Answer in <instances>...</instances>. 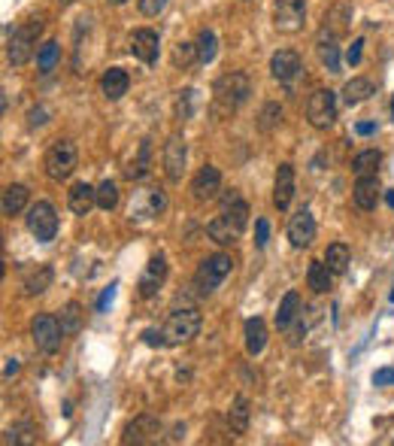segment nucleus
Returning <instances> with one entry per match:
<instances>
[{
  "instance_id": "50",
  "label": "nucleus",
  "mask_w": 394,
  "mask_h": 446,
  "mask_svg": "<svg viewBox=\"0 0 394 446\" xmlns=\"http://www.w3.org/2000/svg\"><path fill=\"white\" fill-rule=\"evenodd\" d=\"M373 131H377V125H373V122H358V125H355V134H358V137H370Z\"/></svg>"
},
{
  "instance_id": "31",
  "label": "nucleus",
  "mask_w": 394,
  "mask_h": 446,
  "mask_svg": "<svg viewBox=\"0 0 394 446\" xmlns=\"http://www.w3.org/2000/svg\"><path fill=\"white\" fill-rule=\"evenodd\" d=\"M379 164H382V152L379 149H364V152H358L352 158V173H355V176H377Z\"/></svg>"
},
{
  "instance_id": "32",
  "label": "nucleus",
  "mask_w": 394,
  "mask_h": 446,
  "mask_svg": "<svg viewBox=\"0 0 394 446\" xmlns=\"http://www.w3.org/2000/svg\"><path fill=\"white\" fill-rule=\"evenodd\" d=\"M331 267H328L325 261H309V270H307V282L309 288L316 291V295H325L328 288H331Z\"/></svg>"
},
{
  "instance_id": "40",
  "label": "nucleus",
  "mask_w": 394,
  "mask_h": 446,
  "mask_svg": "<svg viewBox=\"0 0 394 446\" xmlns=\"http://www.w3.org/2000/svg\"><path fill=\"white\" fill-rule=\"evenodd\" d=\"M282 122V106L276 104V100H270V104H264V109H261V122H258V127L261 131H273Z\"/></svg>"
},
{
  "instance_id": "43",
  "label": "nucleus",
  "mask_w": 394,
  "mask_h": 446,
  "mask_svg": "<svg viewBox=\"0 0 394 446\" xmlns=\"http://www.w3.org/2000/svg\"><path fill=\"white\" fill-rule=\"evenodd\" d=\"M267 240H270V225H267V218H258V222H255V246L264 249Z\"/></svg>"
},
{
  "instance_id": "26",
  "label": "nucleus",
  "mask_w": 394,
  "mask_h": 446,
  "mask_svg": "<svg viewBox=\"0 0 394 446\" xmlns=\"http://www.w3.org/2000/svg\"><path fill=\"white\" fill-rule=\"evenodd\" d=\"M297 316H300V295L291 288V291H286V298H282V304L276 309V328L286 331V328H291L297 322Z\"/></svg>"
},
{
  "instance_id": "3",
  "label": "nucleus",
  "mask_w": 394,
  "mask_h": 446,
  "mask_svg": "<svg viewBox=\"0 0 394 446\" xmlns=\"http://www.w3.org/2000/svg\"><path fill=\"white\" fill-rule=\"evenodd\" d=\"M234 270V258L227 252H216V255H209V258L200 261V267H197V288L204 291V295H209V291H216L222 282L227 279V273Z\"/></svg>"
},
{
  "instance_id": "13",
  "label": "nucleus",
  "mask_w": 394,
  "mask_h": 446,
  "mask_svg": "<svg viewBox=\"0 0 394 446\" xmlns=\"http://www.w3.org/2000/svg\"><path fill=\"white\" fill-rule=\"evenodd\" d=\"M218 191H222V173H218V167H213V164H206V167H200L195 173V179H191V195H195V200H216Z\"/></svg>"
},
{
  "instance_id": "11",
  "label": "nucleus",
  "mask_w": 394,
  "mask_h": 446,
  "mask_svg": "<svg viewBox=\"0 0 394 446\" xmlns=\"http://www.w3.org/2000/svg\"><path fill=\"white\" fill-rule=\"evenodd\" d=\"M161 434V419L152 416V413H143L136 416L134 422L125 425V434H122V443H155Z\"/></svg>"
},
{
  "instance_id": "8",
  "label": "nucleus",
  "mask_w": 394,
  "mask_h": 446,
  "mask_svg": "<svg viewBox=\"0 0 394 446\" xmlns=\"http://www.w3.org/2000/svg\"><path fill=\"white\" fill-rule=\"evenodd\" d=\"M307 118H309V125H313V127H318V131H325V127L334 125V118H337V95L331 88L313 91V97H309V104H307Z\"/></svg>"
},
{
  "instance_id": "29",
  "label": "nucleus",
  "mask_w": 394,
  "mask_h": 446,
  "mask_svg": "<svg viewBox=\"0 0 394 446\" xmlns=\"http://www.w3.org/2000/svg\"><path fill=\"white\" fill-rule=\"evenodd\" d=\"M370 95H377V85H373L370 79H364V76H355V79H349L346 82V88H343V100L349 106H355V104H364Z\"/></svg>"
},
{
  "instance_id": "12",
  "label": "nucleus",
  "mask_w": 394,
  "mask_h": 446,
  "mask_svg": "<svg viewBox=\"0 0 394 446\" xmlns=\"http://www.w3.org/2000/svg\"><path fill=\"white\" fill-rule=\"evenodd\" d=\"M164 279H167V258L164 255H152L149 264H146L140 282H136V288H140V298H155L158 295V288L164 286Z\"/></svg>"
},
{
  "instance_id": "42",
  "label": "nucleus",
  "mask_w": 394,
  "mask_h": 446,
  "mask_svg": "<svg viewBox=\"0 0 394 446\" xmlns=\"http://www.w3.org/2000/svg\"><path fill=\"white\" fill-rule=\"evenodd\" d=\"M146 173H149V140L140 143V161H136V167L127 170V176H131V179H140V176H146Z\"/></svg>"
},
{
  "instance_id": "48",
  "label": "nucleus",
  "mask_w": 394,
  "mask_h": 446,
  "mask_svg": "<svg viewBox=\"0 0 394 446\" xmlns=\"http://www.w3.org/2000/svg\"><path fill=\"white\" fill-rule=\"evenodd\" d=\"M361 52H364V40L358 36V40L349 46V52H346V61H349L352 67H355V64H361Z\"/></svg>"
},
{
  "instance_id": "37",
  "label": "nucleus",
  "mask_w": 394,
  "mask_h": 446,
  "mask_svg": "<svg viewBox=\"0 0 394 446\" xmlns=\"http://www.w3.org/2000/svg\"><path fill=\"white\" fill-rule=\"evenodd\" d=\"M216 52H218V40H216V34L209 31V27H204V31L197 34V61H200V64H213Z\"/></svg>"
},
{
  "instance_id": "9",
  "label": "nucleus",
  "mask_w": 394,
  "mask_h": 446,
  "mask_svg": "<svg viewBox=\"0 0 394 446\" xmlns=\"http://www.w3.org/2000/svg\"><path fill=\"white\" fill-rule=\"evenodd\" d=\"M307 22V4L304 0H276L273 4V25L282 34H297Z\"/></svg>"
},
{
  "instance_id": "25",
  "label": "nucleus",
  "mask_w": 394,
  "mask_h": 446,
  "mask_svg": "<svg viewBox=\"0 0 394 446\" xmlns=\"http://www.w3.org/2000/svg\"><path fill=\"white\" fill-rule=\"evenodd\" d=\"M52 279H55V270L49 264H36V267L24 270V291L27 295H43L52 286Z\"/></svg>"
},
{
  "instance_id": "53",
  "label": "nucleus",
  "mask_w": 394,
  "mask_h": 446,
  "mask_svg": "<svg viewBox=\"0 0 394 446\" xmlns=\"http://www.w3.org/2000/svg\"><path fill=\"white\" fill-rule=\"evenodd\" d=\"M109 4H115V6H122V4H127V0H109Z\"/></svg>"
},
{
  "instance_id": "34",
  "label": "nucleus",
  "mask_w": 394,
  "mask_h": 446,
  "mask_svg": "<svg viewBox=\"0 0 394 446\" xmlns=\"http://www.w3.org/2000/svg\"><path fill=\"white\" fill-rule=\"evenodd\" d=\"M352 261V252L346 243H331L325 252V264L331 267V273H346V267H349Z\"/></svg>"
},
{
  "instance_id": "28",
  "label": "nucleus",
  "mask_w": 394,
  "mask_h": 446,
  "mask_svg": "<svg viewBox=\"0 0 394 446\" xmlns=\"http://www.w3.org/2000/svg\"><path fill=\"white\" fill-rule=\"evenodd\" d=\"M227 425H231L234 434H246L249 431V398L237 395L231 410H227Z\"/></svg>"
},
{
  "instance_id": "46",
  "label": "nucleus",
  "mask_w": 394,
  "mask_h": 446,
  "mask_svg": "<svg viewBox=\"0 0 394 446\" xmlns=\"http://www.w3.org/2000/svg\"><path fill=\"white\" fill-rule=\"evenodd\" d=\"M143 343L146 346H167V340H164V331H155V328H146V331H143Z\"/></svg>"
},
{
  "instance_id": "18",
  "label": "nucleus",
  "mask_w": 394,
  "mask_h": 446,
  "mask_svg": "<svg viewBox=\"0 0 394 446\" xmlns=\"http://www.w3.org/2000/svg\"><path fill=\"white\" fill-rule=\"evenodd\" d=\"M291 200H295V167L279 164L276 182H273V204H276V209H288Z\"/></svg>"
},
{
  "instance_id": "38",
  "label": "nucleus",
  "mask_w": 394,
  "mask_h": 446,
  "mask_svg": "<svg viewBox=\"0 0 394 446\" xmlns=\"http://www.w3.org/2000/svg\"><path fill=\"white\" fill-rule=\"evenodd\" d=\"M97 207L104 209V213H113V209L118 207V186L113 179H104L97 186Z\"/></svg>"
},
{
  "instance_id": "36",
  "label": "nucleus",
  "mask_w": 394,
  "mask_h": 446,
  "mask_svg": "<svg viewBox=\"0 0 394 446\" xmlns=\"http://www.w3.org/2000/svg\"><path fill=\"white\" fill-rule=\"evenodd\" d=\"M58 322H61V328H64V334H76L79 328H82V307L76 304V300L64 304L61 313H58Z\"/></svg>"
},
{
  "instance_id": "14",
  "label": "nucleus",
  "mask_w": 394,
  "mask_h": 446,
  "mask_svg": "<svg viewBox=\"0 0 394 446\" xmlns=\"http://www.w3.org/2000/svg\"><path fill=\"white\" fill-rule=\"evenodd\" d=\"M288 240L295 249H307L309 243L316 240V218L309 209H297L288 222Z\"/></svg>"
},
{
  "instance_id": "35",
  "label": "nucleus",
  "mask_w": 394,
  "mask_h": 446,
  "mask_svg": "<svg viewBox=\"0 0 394 446\" xmlns=\"http://www.w3.org/2000/svg\"><path fill=\"white\" fill-rule=\"evenodd\" d=\"M337 36L328 34V40L325 36H318V58H322V64L328 67V73H340V49H337Z\"/></svg>"
},
{
  "instance_id": "27",
  "label": "nucleus",
  "mask_w": 394,
  "mask_h": 446,
  "mask_svg": "<svg viewBox=\"0 0 394 446\" xmlns=\"http://www.w3.org/2000/svg\"><path fill=\"white\" fill-rule=\"evenodd\" d=\"M264 346H267V325H264V319H249L246 322V352L249 355H261Z\"/></svg>"
},
{
  "instance_id": "1",
  "label": "nucleus",
  "mask_w": 394,
  "mask_h": 446,
  "mask_svg": "<svg viewBox=\"0 0 394 446\" xmlns=\"http://www.w3.org/2000/svg\"><path fill=\"white\" fill-rule=\"evenodd\" d=\"M213 95H216V106L222 109V113H234L237 106H243L246 100H249L252 82H249V76H246V73L231 70V73H225V76L216 79Z\"/></svg>"
},
{
  "instance_id": "16",
  "label": "nucleus",
  "mask_w": 394,
  "mask_h": 446,
  "mask_svg": "<svg viewBox=\"0 0 394 446\" xmlns=\"http://www.w3.org/2000/svg\"><path fill=\"white\" fill-rule=\"evenodd\" d=\"M300 70H304V61H300V55L295 49H279L273 52L270 58V73L276 76L279 82H295L300 76Z\"/></svg>"
},
{
  "instance_id": "52",
  "label": "nucleus",
  "mask_w": 394,
  "mask_h": 446,
  "mask_svg": "<svg viewBox=\"0 0 394 446\" xmlns=\"http://www.w3.org/2000/svg\"><path fill=\"white\" fill-rule=\"evenodd\" d=\"M386 204L394 209V188H388V191H386Z\"/></svg>"
},
{
  "instance_id": "39",
  "label": "nucleus",
  "mask_w": 394,
  "mask_h": 446,
  "mask_svg": "<svg viewBox=\"0 0 394 446\" xmlns=\"http://www.w3.org/2000/svg\"><path fill=\"white\" fill-rule=\"evenodd\" d=\"M197 61V43H179L176 49H173V64L176 67H191V64Z\"/></svg>"
},
{
  "instance_id": "22",
  "label": "nucleus",
  "mask_w": 394,
  "mask_h": 446,
  "mask_svg": "<svg viewBox=\"0 0 394 446\" xmlns=\"http://www.w3.org/2000/svg\"><path fill=\"white\" fill-rule=\"evenodd\" d=\"M67 204H70V209L76 216H88V209L97 207V188L88 186V182H76V186L70 188Z\"/></svg>"
},
{
  "instance_id": "15",
  "label": "nucleus",
  "mask_w": 394,
  "mask_h": 446,
  "mask_svg": "<svg viewBox=\"0 0 394 446\" xmlns=\"http://www.w3.org/2000/svg\"><path fill=\"white\" fill-rule=\"evenodd\" d=\"M185 158H188V149H185V140L179 134H173L167 146H164V170H167V179L170 182H179L182 173H185Z\"/></svg>"
},
{
  "instance_id": "23",
  "label": "nucleus",
  "mask_w": 394,
  "mask_h": 446,
  "mask_svg": "<svg viewBox=\"0 0 394 446\" xmlns=\"http://www.w3.org/2000/svg\"><path fill=\"white\" fill-rule=\"evenodd\" d=\"M222 216H227L234 225H240L246 228L249 225V204L240 197V191H225V197H222Z\"/></svg>"
},
{
  "instance_id": "47",
  "label": "nucleus",
  "mask_w": 394,
  "mask_h": 446,
  "mask_svg": "<svg viewBox=\"0 0 394 446\" xmlns=\"http://www.w3.org/2000/svg\"><path fill=\"white\" fill-rule=\"evenodd\" d=\"M373 386H394V368H382L373 373Z\"/></svg>"
},
{
  "instance_id": "33",
  "label": "nucleus",
  "mask_w": 394,
  "mask_h": 446,
  "mask_svg": "<svg viewBox=\"0 0 394 446\" xmlns=\"http://www.w3.org/2000/svg\"><path fill=\"white\" fill-rule=\"evenodd\" d=\"M58 58H61V46H58V40H45L40 49H36V67H40L43 76H49V73L55 70Z\"/></svg>"
},
{
  "instance_id": "54",
  "label": "nucleus",
  "mask_w": 394,
  "mask_h": 446,
  "mask_svg": "<svg viewBox=\"0 0 394 446\" xmlns=\"http://www.w3.org/2000/svg\"><path fill=\"white\" fill-rule=\"evenodd\" d=\"M391 300H394V291H391Z\"/></svg>"
},
{
  "instance_id": "10",
  "label": "nucleus",
  "mask_w": 394,
  "mask_h": 446,
  "mask_svg": "<svg viewBox=\"0 0 394 446\" xmlns=\"http://www.w3.org/2000/svg\"><path fill=\"white\" fill-rule=\"evenodd\" d=\"M164 207H167V197H164L161 188H143V191H134L127 213H131L134 222H146V218L161 216Z\"/></svg>"
},
{
  "instance_id": "21",
  "label": "nucleus",
  "mask_w": 394,
  "mask_h": 446,
  "mask_svg": "<svg viewBox=\"0 0 394 446\" xmlns=\"http://www.w3.org/2000/svg\"><path fill=\"white\" fill-rule=\"evenodd\" d=\"M355 207L358 209H377V200H379V176H358V182H355Z\"/></svg>"
},
{
  "instance_id": "20",
  "label": "nucleus",
  "mask_w": 394,
  "mask_h": 446,
  "mask_svg": "<svg viewBox=\"0 0 394 446\" xmlns=\"http://www.w3.org/2000/svg\"><path fill=\"white\" fill-rule=\"evenodd\" d=\"M206 234H209V240H216L218 246H234L237 240H240L243 228H240V225H234L227 216H216L213 222L206 225Z\"/></svg>"
},
{
  "instance_id": "6",
  "label": "nucleus",
  "mask_w": 394,
  "mask_h": 446,
  "mask_svg": "<svg viewBox=\"0 0 394 446\" xmlns=\"http://www.w3.org/2000/svg\"><path fill=\"white\" fill-rule=\"evenodd\" d=\"M31 337H34V346L43 352H58L61 349V340H64V328L58 322V316L52 313H40L31 322Z\"/></svg>"
},
{
  "instance_id": "30",
  "label": "nucleus",
  "mask_w": 394,
  "mask_h": 446,
  "mask_svg": "<svg viewBox=\"0 0 394 446\" xmlns=\"http://www.w3.org/2000/svg\"><path fill=\"white\" fill-rule=\"evenodd\" d=\"M352 22V9L346 6V4H337L328 9V15H325V27H322V34H331V36H340L346 31V25Z\"/></svg>"
},
{
  "instance_id": "41",
  "label": "nucleus",
  "mask_w": 394,
  "mask_h": 446,
  "mask_svg": "<svg viewBox=\"0 0 394 446\" xmlns=\"http://www.w3.org/2000/svg\"><path fill=\"white\" fill-rule=\"evenodd\" d=\"M195 104H197V91L195 88H185V91H179V100H176V113L179 118L185 122V118L195 116Z\"/></svg>"
},
{
  "instance_id": "7",
  "label": "nucleus",
  "mask_w": 394,
  "mask_h": 446,
  "mask_svg": "<svg viewBox=\"0 0 394 446\" xmlns=\"http://www.w3.org/2000/svg\"><path fill=\"white\" fill-rule=\"evenodd\" d=\"M27 231H31L40 243H49L55 240L58 234V213L49 200H36V204L27 209Z\"/></svg>"
},
{
  "instance_id": "51",
  "label": "nucleus",
  "mask_w": 394,
  "mask_h": 446,
  "mask_svg": "<svg viewBox=\"0 0 394 446\" xmlns=\"http://www.w3.org/2000/svg\"><path fill=\"white\" fill-rule=\"evenodd\" d=\"M13 373H18V361H15V358H6V364H3V377L9 379Z\"/></svg>"
},
{
  "instance_id": "44",
  "label": "nucleus",
  "mask_w": 394,
  "mask_h": 446,
  "mask_svg": "<svg viewBox=\"0 0 394 446\" xmlns=\"http://www.w3.org/2000/svg\"><path fill=\"white\" fill-rule=\"evenodd\" d=\"M164 6H167V0H140V13L149 15V18L164 13Z\"/></svg>"
},
{
  "instance_id": "49",
  "label": "nucleus",
  "mask_w": 394,
  "mask_h": 446,
  "mask_svg": "<svg viewBox=\"0 0 394 446\" xmlns=\"http://www.w3.org/2000/svg\"><path fill=\"white\" fill-rule=\"evenodd\" d=\"M45 116H49V113H45L43 106H34L31 113H27V118H31V127H40V125H45Z\"/></svg>"
},
{
  "instance_id": "24",
  "label": "nucleus",
  "mask_w": 394,
  "mask_h": 446,
  "mask_svg": "<svg viewBox=\"0 0 394 446\" xmlns=\"http://www.w3.org/2000/svg\"><path fill=\"white\" fill-rule=\"evenodd\" d=\"M31 200V191L22 182H9L3 188V216H18Z\"/></svg>"
},
{
  "instance_id": "2",
  "label": "nucleus",
  "mask_w": 394,
  "mask_h": 446,
  "mask_svg": "<svg viewBox=\"0 0 394 446\" xmlns=\"http://www.w3.org/2000/svg\"><path fill=\"white\" fill-rule=\"evenodd\" d=\"M164 340H167V346H182L188 340H195V337L200 334V313L197 309H176V313L167 316V322H164Z\"/></svg>"
},
{
  "instance_id": "4",
  "label": "nucleus",
  "mask_w": 394,
  "mask_h": 446,
  "mask_svg": "<svg viewBox=\"0 0 394 446\" xmlns=\"http://www.w3.org/2000/svg\"><path fill=\"white\" fill-rule=\"evenodd\" d=\"M76 164H79V152L70 140L52 143L49 152H45V173H49V179H55V182L67 179L70 173L76 170Z\"/></svg>"
},
{
  "instance_id": "17",
  "label": "nucleus",
  "mask_w": 394,
  "mask_h": 446,
  "mask_svg": "<svg viewBox=\"0 0 394 446\" xmlns=\"http://www.w3.org/2000/svg\"><path fill=\"white\" fill-rule=\"evenodd\" d=\"M158 49H161L158 31H152V27H140V31L131 34V52H134V58H140L143 64L158 61Z\"/></svg>"
},
{
  "instance_id": "45",
  "label": "nucleus",
  "mask_w": 394,
  "mask_h": 446,
  "mask_svg": "<svg viewBox=\"0 0 394 446\" xmlns=\"http://www.w3.org/2000/svg\"><path fill=\"white\" fill-rule=\"evenodd\" d=\"M115 288H118V282H109V286L104 288V295L97 298V313H106V307L113 304V298H115Z\"/></svg>"
},
{
  "instance_id": "5",
  "label": "nucleus",
  "mask_w": 394,
  "mask_h": 446,
  "mask_svg": "<svg viewBox=\"0 0 394 446\" xmlns=\"http://www.w3.org/2000/svg\"><path fill=\"white\" fill-rule=\"evenodd\" d=\"M40 31H43L40 18H31V22L22 25V27H18V31L13 34V40H9V46H6V58H9V64H13V67H22V64L31 61Z\"/></svg>"
},
{
  "instance_id": "19",
  "label": "nucleus",
  "mask_w": 394,
  "mask_h": 446,
  "mask_svg": "<svg viewBox=\"0 0 394 446\" xmlns=\"http://www.w3.org/2000/svg\"><path fill=\"white\" fill-rule=\"evenodd\" d=\"M127 88H131V76L122 67H109L104 73V79H100V91H104L106 100H122L127 95Z\"/></svg>"
}]
</instances>
